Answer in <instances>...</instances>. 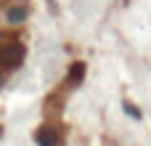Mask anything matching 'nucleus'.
<instances>
[{"label":"nucleus","mask_w":151,"mask_h":146,"mask_svg":"<svg viewBox=\"0 0 151 146\" xmlns=\"http://www.w3.org/2000/svg\"><path fill=\"white\" fill-rule=\"evenodd\" d=\"M24 59V48L19 43H0V85L16 72V66L21 64Z\"/></svg>","instance_id":"obj_1"},{"label":"nucleus","mask_w":151,"mask_h":146,"mask_svg":"<svg viewBox=\"0 0 151 146\" xmlns=\"http://www.w3.org/2000/svg\"><path fill=\"white\" fill-rule=\"evenodd\" d=\"M29 13V0H0V29L16 27Z\"/></svg>","instance_id":"obj_2"}]
</instances>
